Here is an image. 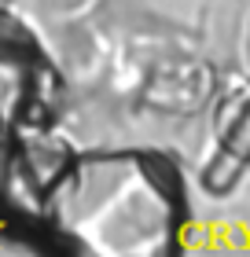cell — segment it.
Here are the masks:
<instances>
[{"mask_svg":"<svg viewBox=\"0 0 250 257\" xmlns=\"http://www.w3.org/2000/svg\"><path fill=\"white\" fill-rule=\"evenodd\" d=\"M224 140H228V151L239 162H250V92L239 96L235 107L228 110V133H224Z\"/></svg>","mask_w":250,"mask_h":257,"instance_id":"obj_1","label":"cell"}]
</instances>
